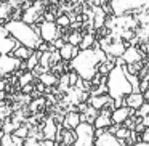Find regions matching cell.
<instances>
[{
    "instance_id": "6da1fadb",
    "label": "cell",
    "mask_w": 149,
    "mask_h": 146,
    "mask_svg": "<svg viewBox=\"0 0 149 146\" xmlns=\"http://www.w3.org/2000/svg\"><path fill=\"white\" fill-rule=\"evenodd\" d=\"M109 58L107 53L101 48V45L95 43L93 48H85L79 50V53L69 61V68L74 69L82 79L91 80L93 75L98 72V66L104 63Z\"/></svg>"
},
{
    "instance_id": "7a4b0ae2",
    "label": "cell",
    "mask_w": 149,
    "mask_h": 146,
    "mask_svg": "<svg viewBox=\"0 0 149 146\" xmlns=\"http://www.w3.org/2000/svg\"><path fill=\"white\" fill-rule=\"evenodd\" d=\"M5 27H7L8 32H10L21 45H26L32 50H37L39 45L43 42L42 37H40L39 27H37L36 24L26 23V21H23L21 18L7 21Z\"/></svg>"
},
{
    "instance_id": "3957f363",
    "label": "cell",
    "mask_w": 149,
    "mask_h": 146,
    "mask_svg": "<svg viewBox=\"0 0 149 146\" xmlns=\"http://www.w3.org/2000/svg\"><path fill=\"white\" fill-rule=\"evenodd\" d=\"M127 64H116L107 74V93L114 100L125 98L133 92V85L127 74Z\"/></svg>"
},
{
    "instance_id": "277c9868",
    "label": "cell",
    "mask_w": 149,
    "mask_h": 146,
    "mask_svg": "<svg viewBox=\"0 0 149 146\" xmlns=\"http://www.w3.org/2000/svg\"><path fill=\"white\" fill-rule=\"evenodd\" d=\"M114 16H123L139 11L149 13V0H109Z\"/></svg>"
},
{
    "instance_id": "5b68a950",
    "label": "cell",
    "mask_w": 149,
    "mask_h": 146,
    "mask_svg": "<svg viewBox=\"0 0 149 146\" xmlns=\"http://www.w3.org/2000/svg\"><path fill=\"white\" fill-rule=\"evenodd\" d=\"M75 143L74 146H95L96 141V129L91 122H80L75 129Z\"/></svg>"
},
{
    "instance_id": "8992f818",
    "label": "cell",
    "mask_w": 149,
    "mask_h": 146,
    "mask_svg": "<svg viewBox=\"0 0 149 146\" xmlns=\"http://www.w3.org/2000/svg\"><path fill=\"white\" fill-rule=\"evenodd\" d=\"M61 29L56 21H45L42 20L39 26V32H40V37H42L43 42H48V43H53L58 37H61Z\"/></svg>"
},
{
    "instance_id": "52a82bcc",
    "label": "cell",
    "mask_w": 149,
    "mask_h": 146,
    "mask_svg": "<svg viewBox=\"0 0 149 146\" xmlns=\"http://www.w3.org/2000/svg\"><path fill=\"white\" fill-rule=\"evenodd\" d=\"M21 61L23 59L16 58L13 53H3L0 55V75H10L13 72L21 69Z\"/></svg>"
},
{
    "instance_id": "ba28073f",
    "label": "cell",
    "mask_w": 149,
    "mask_h": 146,
    "mask_svg": "<svg viewBox=\"0 0 149 146\" xmlns=\"http://www.w3.org/2000/svg\"><path fill=\"white\" fill-rule=\"evenodd\" d=\"M127 43L120 39H116L112 40L111 37H106V39L101 40V48L107 53V56H112V58H119V56L123 55V52L127 50Z\"/></svg>"
},
{
    "instance_id": "9c48e42d",
    "label": "cell",
    "mask_w": 149,
    "mask_h": 146,
    "mask_svg": "<svg viewBox=\"0 0 149 146\" xmlns=\"http://www.w3.org/2000/svg\"><path fill=\"white\" fill-rule=\"evenodd\" d=\"M45 11H47L45 3L40 2V0H36L29 8L24 10V15H23L21 20L26 21V23H29V24H36L37 21H42L43 20V13H45Z\"/></svg>"
},
{
    "instance_id": "30bf717a",
    "label": "cell",
    "mask_w": 149,
    "mask_h": 146,
    "mask_svg": "<svg viewBox=\"0 0 149 146\" xmlns=\"http://www.w3.org/2000/svg\"><path fill=\"white\" fill-rule=\"evenodd\" d=\"M18 45H19V42L8 32L5 24H0V55H3V53H13V50Z\"/></svg>"
},
{
    "instance_id": "8fae6325",
    "label": "cell",
    "mask_w": 149,
    "mask_h": 146,
    "mask_svg": "<svg viewBox=\"0 0 149 146\" xmlns=\"http://www.w3.org/2000/svg\"><path fill=\"white\" fill-rule=\"evenodd\" d=\"M95 146H127V141L119 140L114 133H109L107 130H104L101 135L96 136Z\"/></svg>"
},
{
    "instance_id": "7c38bea8",
    "label": "cell",
    "mask_w": 149,
    "mask_h": 146,
    "mask_svg": "<svg viewBox=\"0 0 149 146\" xmlns=\"http://www.w3.org/2000/svg\"><path fill=\"white\" fill-rule=\"evenodd\" d=\"M135 112H136V109H133V108L123 104V106H119V108H116V109L112 111V114H111V119H112L114 124H119V125H122V124L125 122V120L128 119L132 114H135Z\"/></svg>"
},
{
    "instance_id": "4fadbf2b",
    "label": "cell",
    "mask_w": 149,
    "mask_h": 146,
    "mask_svg": "<svg viewBox=\"0 0 149 146\" xmlns=\"http://www.w3.org/2000/svg\"><path fill=\"white\" fill-rule=\"evenodd\" d=\"M80 122H82L80 112H77V111H68V112L64 114V119H63V127H64V129L75 130Z\"/></svg>"
},
{
    "instance_id": "5bb4252c",
    "label": "cell",
    "mask_w": 149,
    "mask_h": 146,
    "mask_svg": "<svg viewBox=\"0 0 149 146\" xmlns=\"http://www.w3.org/2000/svg\"><path fill=\"white\" fill-rule=\"evenodd\" d=\"M122 58L127 64H136V63H139L143 59V53L139 52L136 47H127V50L123 52Z\"/></svg>"
},
{
    "instance_id": "9a60e30c",
    "label": "cell",
    "mask_w": 149,
    "mask_h": 146,
    "mask_svg": "<svg viewBox=\"0 0 149 146\" xmlns=\"http://www.w3.org/2000/svg\"><path fill=\"white\" fill-rule=\"evenodd\" d=\"M114 98H111L109 93H101V95H90V98H88V103L91 104L93 108H96V109H103L104 106H107V104L112 101Z\"/></svg>"
},
{
    "instance_id": "2e32d148",
    "label": "cell",
    "mask_w": 149,
    "mask_h": 146,
    "mask_svg": "<svg viewBox=\"0 0 149 146\" xmlns=\"http://www.w3.org/2000/svg\"><path fill=\"white\" fill-rule=\"evenodd\" d=\"M144 101L146 100H144V93H143V92H132L130 95L125 96V104L130 108H133V109H138Z\"/></svg>"
},
{
    "instance_id": "e0dca14e",
    "label": "cell",
    "mask_w": 149,
    "mask_h": 146,
    "mask_svg": "<svg viewBox=\"0 0 149 146\" xmlns=\"http://www.w3.org/2000/svg\"><path fill=\"white\" fill-rule=\"evenodd\" d=\"M79 47L77 45H72V43H69V42H66L64 45L59 48V53H61V58H63V61H66V63H69L72 58H74L75 55L79 53Z\"/></svg>"
},
{
    "instance_id": "ac0fdd59",
    "label": "cell",
    "mask_w": 149,
    "mask_h": 146,
    "mask_svg": "<svg viewBox=\"0 0 149 146\" xmlns=\"http://www.w3.org/2000/svg\"><path fill=\"white\" fill-rule=\"evenodd\" d=\"M58 129L59 125L55 122L53 119H47L45 125L42 129V133H43V138L45 140H55L56 138V133H58Z\"/></svg>"
},
{
    "instance_id": "d6986e66",
    "label": "cell",
    "mask_w": 149,
    "mask_h": 146,
    "mask_svg": "<svg viewBox=\"0 0 149 146\" xmlns=\"http://www.w3.org/2000/svg\"><path fill=\"white\" fill-rule=\"evenodd\" d=\"M61 135H63L61 145H64V146H74L75 138H77V135H75V130L64 129V127H63V129H61Z\"/></svg>"
},
{
    "instance_id": "ffe728a7",
    "label": "cell",
    "mask_w": 149,
    "mask_h": 146,
    "mask_svg": "<svg viewBox=\"0 0 149 146\" xmlns=\"http://www.w3.org/2000/svg\"><path fill=\"white\" fill-rule=\"evenodd\" d=\"M112 119H111V116H107V114H98V117L95 119L93 125L95 129H107L109 125H112Z\"/></svg>"
},
{
    "instance_id": "44dd1931",
    "label": "cell",
    "mask_w": 149,
    "mask_h": 146,
    "mask_svg": "<svg viewBox=\"0 0 149 146\" xmlns=\"http://www.w3.org/2000/svg\"><path fill=\"white\" fill-rule=\"evenodd\" d=\"M39 80L43 82L47 87H53V85H56V84L59 82V79H58V75H56V74H53V72L47 71V72H43V74L39 75Z\"/></svg>"
},
{
    "instance_id": "7402d4cb",
    "label": "cell",
    "mask_w": 149,
    "mask_h": 146,
    "mask_svg": "<svg viewBox=\"0 0 149 146\" xmlns=\"http://www.w3.org/2000/svg\"><path fill=\"white\" fill-rule=\"evenodd\" d=\"M32 52L34 50L32 48H29V47H26V45H18L16 48L13 50V55L16 56V58H19V59H23V61H26L27 58H29L31 55H32Z\"/></svg>"
},
{
    "instance_id": "603a6c76",
    "label": "cell",
    "mask_w": 149,
    "mask_h": 146,
    "mask_svg": "<svg viewBox=\"0 0 149 146\" xmlns=\"http://www.w3.org/2000/svg\"><path fill=\"white\" fill-rule=\"evenodd\" d=\"M40 55H42V52H40V50H34L32 55H31L29 58L26 59V69H27V71H32L36 66H39Z\"/></svg>"
},
{
    "instance_id": "cb8c5ba5",
    "label": "cell",
    "mask_w": 149,
    "mask_h": 146,
    "mask_svg": "<svg viewBox=\"0 0 149 146\" xmlns=\"http://www.w3.org/2000/svg\"><path fill=\"white\" fill-rule=\"evenodd\" d=\"M95 42H96V40H95L93 32H84V37H82V42H80V45H79V48H80V50L93 48Z\"/></svg>"
},
{
    "instance_id": "d4e9b609",
    "label": "cell",
    "mask_w": 149,
    "mask_h": 146,
    "mask_svg": "<svg viewBox=\"0 0 149 146\" xmlns=\"http://www.w3.org/2000/svg\"><path fill=\"white\" fill-rule=\"evenodd\" d=\"M21 124H19V120H15V119H11L10 116L8 117H5L3 119V132L5 133H13L15 130L19 127Z\"/></svg>"
},
{
    "instance_id": "484cf974",
    "label": "cell",
    "mask_w": 149,
    "mask_h": 146,
    "mask_svg": "<svg viewBox=\"0 0 149 146\" xmlns=\"http://www.w3.org/2000/svg\"><path fill=\"white\" fill-rule=\"evenodd\" d=\"M82 37H84V34L82 32H79V31H72V32H69L68 36H64V39H66V42H69V43H72V45H80V42H82Z\"/></svg>"
},
{
    "instance_id": "4316f807",
    "label": "cell",
    "mask_w": 149,
    "mask_h": 146,
    "mask_svg": "<svg viewBox=\"0 0 149 146\" xmlns=\"http://www.w3.org/2000/svg\"><path fill=\"white\" fill-rule=\"evenodd\" d=\"M39 64L42 66L45 71H50L52 69V52H42V55H40V61Z\"/></svg>"
},
{
    "instance_id": "83f0119b",
    "label": "cell",
    "mask_w": 149,
    "mask_h": 146,
    "mask_svg": "<svg viewBox=\"0 0 149 146\" xmlns=\"http://www.w3.org/2000/svg\"><path fill=\"white\" fill-rule=\"evenodd\" d=\"M18 72H19V80H18V85H19V87H24V85L34 82V72H32V71L21 72V69H19Z\"/></svg>"
},
{
    "instance_id": "f1b7e54d",
    "label": "cell",
    "mask_w": 149,
    "mask_h": 146,
    "mask_svg": "<svg viewBox=\"0 0 149 146\" xmlns=\"http://www.w3.org/2000/svg\"><path fill=\"white\" fill-rule=\"evenodd\" d=\"M56 24H58L59 27H63V29H66V27H69L72 24V20H71V16H68V15H58Z\"/></svg>"
},
{
    "instance_id": "f546056e",
    "label": "cell",
    "mask_w": 149,
    "mask_h": 146,
    "mask_svg": "<svg viewBox=\"0 0 149 146\" xmlns=\"http://www.w3.org/2000/svg\"><path fill=\"white\" fill-rule=\"evenodd\" d=\"M71 88V82H69V72H64V74L59 77V90L61 92H68Z\"/></svg>"
},
{
    "instance_id": "4dcf8cb0",
    "label": "cell",
    "mask_w": 149,
    "mask_h": 146,
    "mask_svg": "<svg viewBox=\"0 0 149 146\" xmlns=\"http://www.w3.org/2000/svg\"><path fill=\"white\" fill-rule=\"evenodd\" d=\"M130 133H132V130H130V129H127L125 125H120L119 130L116 132V136H117L119 140H123V141H127V140H128V136H130Z\"/></svg>"
},
{
    "instance_id": "1f68e13d",
    "label": "cell",
    "mask_w": 149,
    "mask_h": 146,
    "mask_svg": "<svg viewBox=\"0 0 149 146\" xmlns=\"http://www.w3.org/2000/svg\"><path fill=\"white\" fill-rule=\"evenodd\" d=\"M29 132H31V129H29L27 125H19V127H18V129L15 130L13 133H15V135H18V136H21V138L26 140L27 136H29Z\"/></svg>"
},
{
    "instance_id": "d6a6232c",
    "label": "cell",
    "mask_w": 149,
    "mask_h": 146,
    "mask_svg": "<svg viewBox=\"0 0 149 146\" xmlns=\"http://www.w3.org/2000/svg\"><path fill=\"white\" fill-rule=\"evenodd\" d=\"M24 146H45V141L43 140H37L34 136H27L26 141H24Z\"/></svg>"
},
{
    "instance_id": "836d02e7",
    "label": "cell",
    "mask_w": 149,
    "mask_h": 146,
    "mask_svg": "<svg viewBox=\"0 0 149 146\" xmlns=\"http://www.w3.org/2000/svg\"><path fill=\"white\" fill-rule=\"evenodd\" d=\"M149 114V103H143L141 106L136 109V116H139V117H144V116H148Z\"/></svg>"
},
{
    "instance_id": "e575fe53",
    "label": "cell",
    "mask_w": 149,
    "mask_h": 146,
    "mask_svg": "<svg viewBox=\"0 0 149 146\" xmlns=\"http://www.w3.org/2000/svg\"><path fill=\"white\" fill-rule=\"evenodd\" d=\"M79 79H80V75H79L74 69H71V71H69V82H71V87H75V84L79 82Z\"/></svg>"
},
{
    "instance_id": "d590c367",
    "label": "cell",
    "mask_w": 149,
    "mask_h": 146,
    "mask_svg": "<svg viewBox=\"0 0 149 146\" xmlns=\"http://www.w3.org/2000/svg\"><path fill=\"white\" fill-rule=\"evenodd\" d=\"M21 90H23V93H31V92L36 90V85H34V82H31V84L24 85V87H21Z\"/></svg>"
},
{
    "instance_id": "8d00e7d4",
    "label": "cell",
    "mask_w": 149,
    "mask_h": 146,
    "mask_svg": "<svg viewBox=\"0 0 149 146\" xmlns=\"http://www.w3.org/2000/svg\"><path fill=\"white\" fill-rule=\"evenodd\" d=\"M64 43H66V39H61V37H58V39H56L55 42H53V47H55L56 50H59L63 45H64Z\"/></svg>"
},
{
    "instance_id": "74e56055",
    "label": "cell",
    "mask_w": 149,
    "mask_h": 146,
    "mask_svg": "<svg viewBox=\"0 0 149 146\" xmlns=\"http://www.w3.org/2000/svg\"><path fill=\"white\" fill-rule=\"evenodd\" d=\"M43 20L45 21H56V16L53 15V11H45L43 13Z\"/></svg>"
},
{
    "instance_id": "f35d334b",
    "label": "cell",
    "mask_w": 149,
    "mask_h": 146,
    "mask_svg": "<svg viewBox=\"0 0 149 146\" xmlns=\"http://www.w3.org/2000/svg\"><path fill=\"white\" fill-rule=\"evenodd\" d=\"M8 116H10V109L5 108V106H2V108H0V117L5 119V117H8Z\"/></svg>"
},
{
    "instance_id": "ab89813d",
    "label": "cell",
    "mask_w": 149,
    "mask_h": 146,
    "mask_svg": "<svg viewBox=\"0 0 149 146\" xmlns=\"http://www.w3.org/2000/svg\"><path fill=\"white\" fill-rule=\"evenodd\" d=\"M141 141H148L149 143V127H146L144 132L141 133Z\"/></svg>"
},
{
    "instance_id": "60d3db41",
    "label": "cell",
    "mask_w": 149,
    "mask_h": 146,
    "mask_svg": "<svg viewBox=\"0 0 149 146\" xmlns=\"http://www.w3.org/2000/svg\"><path fill=\"white\" fill-rule=\"evenodd\" d=\"M42 104H43V100H37V101H34V103L31 104V109H32V111H36L37 108H39V106H42Z\"/></svg>"
},
{
    "instance_id": "b9f144b4",
    "label": "cell",
    "mask_w": 149,
    "mask_h": 146,
    "mask_svg": "<svg viewBox=\"0 0 149 146\" xmlns=\"http://www.w3.org/2000/svg\"><path fill=\"white\" fill-rule=\"evenodd\" d=\"M5 132H3V119L0 117V146H2V138H3Z\"/></svg>"
},
{
    "instance_id": "7bdbcfd3",
    "label": "cell",
    "mask_w": 149,
    "mask_h": 146,
    "mask_svg": "<svg viewBox=\"0 0 149 146\" xmlns=\"http://www.w3.org/2000/svg\"><path fill=\"white\" fill-rule=\"evenodd\" d=\"M127 146H149L148 141H136V143H132V145H127Z\"/></svg>"
},
{
    "instance_id": "ee69618b",
    "label": "cell",
    "mask_w": 149,
    "mask_h": 146,
    "mask_svg": "<svg viewBox=\"0 0 149 146\" xmlns=\"http://www.w3.org/2000/svg\"><path fill=\"white\" fill-rule=\"evenodd\" d=\"M143 125H144V127H149V114L143 117Z\"/></svg>"
},
{
    "instance_id": "f6af8a7d",
    "label": "cell",
    "mask_w": 149,
    "mask_h": 146,
    "mask_svg": "<svg viewBox=\"0 0 149 146\" xmlns=\"http://www.w3.org/2000/svg\"><path fill=\"white\" fill-rule=\"evenodd\" d=\"M5 88H7V82H3V80H0V92H3Z\"/></svg>"
},
{
    "instance_id": "bcb514c9",
    "label": "cell",
    "mask_w": 149,
    "mask_h": 146,
    "mask_svg": "<svg viewBox=\"0 0 149 146\" xmlns=\"http://www.w3.org/2000/svg\"><path fill=\"white\" fill-rule=\"evenodd\" d=\"M144 100H146V103H149V88L144 92Z\"/></svg>"
},
{
    "instance_id": "7dc6e473",
    "label": "cell",
    "mask_w": 149,
    "mask_h": 146,
    "mask_svg": "<svg viewBox=\"0 0 149 146\" xmlns=\"http://www.w3.org/2000/svg\"><path fill=\"white\" fill-rule=\"evenodd\" d=\"M2 96H3V92H0V98H2Z\"/></svg>"
},
{
    "instance_id": "c3c4849f",
    "label": "cell",
    "mask_w": 149,
    "mask_h": 146,
    "mask_svg": "<svg viewBox=\"0 0 149 146\" xmlns=\"http://www.w3.org/2000/svg\"><path fill=\"white\" fill-rule=\"evenodd\" d=\"M0 7H2V2H0Z\"/></svg>"
},
{
    "instance_id": "681fc988",
    "label": "cell",
    "mask_w": 149,
    "mask_h": 146,
    "mask_svg": "<svg viewBox=\"0 0 149 146\" xmlns=\"http://www.w3.org/2000/svg\"><path fill=\"white\" fill-rule=\"evenodd\" d=\"M61 146H64V145H61Z\"/></svg>"
}]
</instances>
